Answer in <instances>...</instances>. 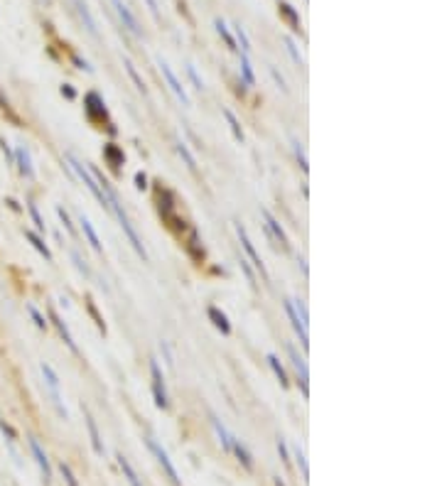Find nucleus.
Wrapping results in <instances>:
<instances>
[{"instance_id":"nucleus-17","label":"nucleus","mask_w":442,"mask_h":486,"mask_svg":"<svg viewBox=\"0 0 442 486\" xmlns=\"http://www.w3.org/2000/svg\"><path fill=\"white\" fill-rule=\"evenodd\" d=\"M209 319L214 322V327L219 329L221 334H229V332H231V324H229L226 315H224V312H219L216 307H209Z\"/></svg>"},{"instance_id":"nucleus-8","label":"nucleus","mask_w":442,"mask_h":486,"mask_svg":"<svg viewBox=\"0 0 442 486\" xmlns=\"http://www.w3.org/2000/svg\"><path fill=\"white\" fill-rule=\"evenodd\" d=\"M111 3H113V8H116V13H118V18L123 20V25L128 27V30H130V32H133V35H135V37H140L143 32H140V27H138V20L133 18V13H130V10H128V5H126L123 0H111Z\"/></svg>"},{"instance_id":"nucleus-6","label":"nucleus","mask_w":442,"mask_h":486,"mask_svg":"<svg viewBox=\"0 0 442 486\" xmlns=\"http://www.w3.org/2000/svg\"><path fill=\"white\" fill-rule=\"evenodd\" d=\"M285 312H288V317H290V322H293V329L300 334V341H302V346L307 349L310 346V337H307V324L302 322V317L297 315V310H295V305H293V299H285Z\"/></svg>"},{"instance_id":"nucleus-28","label":"nucleus","mask_w":442,"mask_h":486,"mask_svg":"<svg viewBox=\"0 0 442 486\" xmlns=\"http://www.w3.org/2000/svg\"><path fill=\"white\" fill-rule=\"evenodd\" d=\"M216 30H219V35L224 37V42H226V47L229 49H236V42H234V37L229 35V30H226V25H224V20H216Z\"/></svg>"},{"instance_id":"nucleus-5","label":"nucleus","mask_w":442,"mask_h":486,"mask_svg":"<svg viewBox=\"0 0 442 486\" xmlns=\"http://www.w3.org/2000/svg\"><path fill=\"white\" fill-rule=\"evenodd\" d=\"M39 369H42V376H44V381H47V386H49V391H52V400H54L57 410H59V415L67 420V410L62 408V395H59V378H57V374L52 371L49 363H42Z\"/></svg>"},{"instance_id":"nucleus-9","label":"nucleus","mask_w":442,"mask_h":486,"mask_svg":"<svg viewBox=\"0 0 442 486\" xmlns=\"http://www.w3.org/2000/svg\"><path fill=\"white\" fill-rule=\"evenodd\" d=\"M260 214H263V219H265V228L270 231V236H273V238H275V241L280 243L283 248H288L290 243H288V236H285V231H283V226L278 224V219H275V216H273V214H270V211H268V209H263Z\"/></svg>"},{"instance_id":"nucleus-1","label":"nucleus","mask_w":442,"mask_h":486,"mask_svg":"<svg viewBox=\"0 0 442 486\" xmlns=\"http://www.w3.org/2000/svg\"><path fill=\"white\" fill-rule=\"evenodd\" d=\"M67 162H69V167H72L74 172H76V177H79V179H81V182H84L86 187L91 189V194L96 197V199H98V204L106 206V209H111V206H108V199H106V194L101 192V187H98V182L93 179L91 172H89V169H84V165H81V162H79V160H76L74 155H67Z\"/></svg>"},{"instance_id":"nucleus-30","label":"nucleus","mask_w":442,"mask_h":486,"mask_svg":"<svg viewBox=\"0 0 442 486\" xmlns=\"http://www.w3.org/2000/svg\"><path fill=\"white\" fill-rule=\"evenodd\" d=\"M126 69H128L130 79H133V81H135V86H138V91H143V94H145V84H143V79H140V76H138V72H135V67H133V64H130L128 59H126Z\"/></svg>"},{"instance_id":"nucleus-7","label":"nucleus","mask_w":442,"mask_h":486,"mask_svg":"<svg viewBox=\"0 0 442 486\" xmlns=\"http://www.w3.org/2000/svg\"><path fill=\"white\" fill-rule=\"evenodd\" d=\"M160 69H162V74H165V79H167V84H170V89H172V94L177 96L180 101H182L184 106H189V96H187V91H184V86L180 84V79L175 76V72L170 69V64L167 62H162L160 59Z\"/></svg>"},{"instance_id":"nucleus-27","label":"nucleus","mask_w":442,"mask_h":486,"mask_svg":"<svg viewBox=\"0 0 442 486\" xmlns=\"http://www.w3.org/2000/svg\"><path fill=\"white\" fill-rule=\"evenodd\" d=\"M295 459H297V464L302 469V476H305V481H307V479H310V469H307V459H305V452H302L300 445L295 447Z\"/></svg>"},{"instance_id":"nucleus-35","label":"nucleus","mask_w":442,"mask_h":486,"mask_svg":"<svg viewBox=\"0 0 442 486\" xmlns=\"http://www.w3.org/2000/svg\"><path fill=\"white\" fill-rule=\"evenodd\" d=\"M72 258H74V263H76V268H79L84 275H89V265H86V261H81L79 251H72Z\"/></svg>"},{"instance_id":"nucleus-16","label":"nucleus","mask_w":442,"mask_h":486,"mask_svg":"<svg viewBox=\"0 0 442 486\" xmlns=\"http://www.w3.org/2000/svg\"><path fill=\"white\" fill-rule=\"evenodd\" d=\"M49 317H52V322H54V327H57V329H59V334H62V339H64V344H67V346L72 349L74 354H76V344H74V337H72V334H69V329H67V324H64V322L59 319V315H57V312H49Z\"/></svg>"},{"instance_id":"nucleus-37","label":"nucleus","mask_w":442,"mask_h":486,"mask_svg":"<svg viewBox=\"0 0 442 486\" xmlns=\"http://www.w3.org/2000/svg\"><path fill=\"white\" fill-rule=\"evenodd\" d=\"M30 315H32V319H35V324L39 327V329H47V322H44V317L37 312V307H32V305H30Z\"/></svg>"},{"instance_id":"nucleus-31","label":"nucleus","mask_w":442,"mask_h":486,"mask_svg":"<svg viewBox=\"0 0 442 486\" xmlns=\"http://www.w3.org/2000/svg\"><path fill=\"white\" fill-rule=\"evenodd\" d=\"M241 270L246 273V278H248V282H251V287H258V282H256V275H253V268H251V263L246 261L243 256H241Z\"/></svg>"},{"instance_id":"nucleus-24","label":"nucleus","mask_w":442,"mask_h":486,"mask_svg":"<svg viewBox=\"0 0 442 486\" xmlns=\"http://www.w3.org/2000/svg\"><path fill=\"white\" fill-rule=\"evenodd\" d=\"M25 236H27V238H30V243H32V246H35L37 251H39V253H42V256H44V258H47V261H52V253H49V248H47V246H44V243H42V238H37L35 233H30V231H27V233H25Z\"/></svg>"},{"instance_id":"nucleus-10","label":"nucleus","mask_w":442,"mask_h":486,"mask_svg":"<svg viewBox=\"0 0 442 486\" xmlns=\"http://www.w3.org/2000/svg\"><path fill=\"white\" fill-rule=\"evenodd\" d=\"M288 354H290L295 369H297V374H300V386H302V393L307 395V363H305V358L297 354V351H295V346H290V344H288Z\"/></svg>"},{"instance_id":"nucleus-23","label":"nucleus","mask_w":442,"mask_h":486,"mask_svg":"<svg viewBox=\"0 0 442 486\" xmlns=\"http://www.w3.org/2000/svg\"><path fill=\"white\" fill-rule=\"evenodd\" d=\"M118 464H121V469H123V474L128 476L130 486H140V481H138V476H135V471H133V467H130V462L126 459V457H118Z\"/></svg>"},{"instance_id":"nucleus-39","label":"nucleus","mask_w":442,"mask_h":486,"mask_svg":"<svg viewBox=\"0 0 442 486\" xmlns=\"http://www.w3.org/2000/svg\"><path fill=\"white\" fill-rule=\"evenodd\" d=\"M30 214H32V221H35V226L39 228V231H44V224H42V216H39V211H37V206L30 202Z\"/></svg>"},{"instance_id":"nucleus-33","label":"nucleus","mask_w":442,"mask_h":486,"mask_svg":"<svg viewBox=\"0 0 442 486\" xmlns=\"http://www.w3.org/2000/svg\"><path fill=\"white\" fill-rule=\"evenodd\" d=\"M59 469H62V476L67 479V484H69V486H79V484H76V479H74L72 469H69V464H64V462H62V464H59Z\"/></svg>"},{"instance_id":"nucleus-36","label":"nucleus","mask_w":442,"mask_h":486,"mask_svg":"<svg viewBox=\"0 0 442 486\" xmlns=\"http://www.w3.org/2000/svg\"><path fill=\"white\" fill-rule=\"evenodd\" d=\"M285 44H288V52L293 54V59H295V64H302V56H300V52H297V47H295V42L290 37L285 39Z\"/></svg>"},{"instance_id":"nucleus-43","label":"nucleus","mask_w":442,"mask_h":486,"mask_svg":"<svg viewBox=\"0 0 442 486\" xmlns=\"http://www.w3.org/2000/svg\"><path fill=\"white\" fill-rule=\"evenodd\" d=\"M270 74H273V79H275V81H278V86H280L283 91H288V86H285V79H283V76L278 74V69H275V67H270Z\"/></svg>"},{"instance_id":"nucleus-2","label":"nucleus","mask_w":442,"mask_h":486,"mask_svg":"<svg viewBox=\"0 0 442 486\" xmlns=\"http://www.w3.org/2000/svg\"><path fill=\"white\" fill-rule=\"evenodd\" d=\"M150 376H152V395H155V405L167 408V391H165V378L160 371V363L152 358L150 361Z\"/></svg>"},{"instance_id":"nucleus-42","label":"nucleus","mask_w":442,"mask_h":486,"mask_svg":"<svg viewBox=\"0 0 442 486\" xmlns=\"http://www.w3.org/2000/svg\"><path fill=\"white\" fill-rule=\"evenodd\" d=\"M57 214H59V219L64 221V226H67V231H72V233H74V226H72V221H69V214H67V211H64L62 206H57Z\"/></svg>"},{"instance_id":"nucleus-11","label":"nucleus","mask_w":442,"mask_h":486,"mask_svg":"<svg viewBox=\"0 0 442 486\" xmlns=\"http://www.w3.org/2000/svg\"><path fill=\"white\" fill-rule=\"evenodd\" d=\"M231 452L239 457L241 464H243L246 469H253V454H251V452L246 449V445H243L241 440H236L234 435H231Z\"/></svg>"},{"instance_id":"nucleus-13","label":"nucleus","mask_w":442,"mask_h":486,"mask_svg":"<svg viewBox=\"0 0 442 486\" xmlns=\"http://www.w3.org/2000/svg\"><path fill=\"white\" fill-rule=\"evenodd\" d=\"M86 415V428H89V435H91V445H93V449H96V454H101L103 457V445H101V435H98V428H96V422H93V417H91V412L86 410L84 412Z\"/></svg>"},{"instance_id":"nucleus-29","label":"nucleus","mask_w":442,"mask_h":486,"mask_svg":"<svg viewBox=\"0 0 442 486\" xmlns=\"http://www.w3.org/2000/svg\"><path fill=\"white\" fill-rule=\"evenodd\" d=\"M280 10H283V15H285V18L290 20V25H293V30H300V18H297V15H295L293 5H283V8H280Z\"/></svg>"},{"instance_id":"nucleus-38","label":"nucleus","mask_w":442,"mask_h":486,"mask_svg":"<svg viewBox=\"0 0 442 486\" xmlns=\"http://www.w3.org/2000/svg\"><path fill=\"white\" fill-rule=\"evenodd\" d=\"M106 155H108L111 160L116 162V167H118V165H123V155H118V150L113 148V145H108V148H106Z\"/></svg>"},{"instance_id":"nucleus-25","label":"nucleus","mask_w":442,"mask_h":486,"mask_svg":"<svg viewBox=\"0 0 442 486\" xmlns=\"http://www.w3.org/2000/svg\"><path fill=\"white\" fill-rule=\"evenodd\" d=\"M241 74H243V79H246V84H248V86H253V84H256V76H253V72H251V64H248V56H246V54L241 56Z\"/></svg>"},{"instance_id":"nucleus-41","label":"nucleus","mask_w":442,"mask_h":486,"mask_svg":"<svg viewBox=\"0 0 442 486\" xmlns=\"http://www.w3.org/2000/svg\"><path fill=\"white\" fill-rule=\"evenodd\" d=\"M187 72H189V76H192V81H194V86H197V89L202 91V89H204V84H202V79H199V74H197V69H194V67L189 64V67H187Z\"/></svg>"},{"instance_id":"nucleus-3","label":"nucleus","mask_w":442,"mask_h":486,"mask_svg":"<svg viewBox=\"0 0 442 486\" xmlns=\"http://www.w3.org/2000/svg\"><path fill=\"white\" fill-rule=\"evenodd\" d=\"M145 442H147V447H150V452H152V454L157 457V462L162 464V469H165V471H167V476L172 479V484H175V486H180V484H182V481H180V474H177V469L172 467V462H170V457H167V452H165V449L160 447V445H157V442H155L152 437H147Z\"/></svg>"},{"instance_id":"nucleus-45","label":"nucleus","mask_w":442,"mask_h":486,"mask_svg":"<svg viewBox=\"0 0 442 486\" xmlns=\"http://www.w3.org/2000/svg\"><path fill=\"white\" fill-rule=\"evenodd\" d=\"M147 5H150V10H152V15H157V3H155V0H147Z\"/></svg>"},{"instance_id":"nucleus-32","label":"nucleus","mask_w":442,"mask_h":486,"mask_svg":"<svg viewBox=\"0 0 442 486\" xmlns=\"http://www.w3.org/2000/svg\"><path fill=\"white\" fill-rule=\"evenodd\" d=\"M236 37H239V44H241V49H243V54L248 56L251 54V44H248V37H246L243 27H236Z\"/></svg>"},{"instance_id":"nucleus-18","label":"nucleus","mask_w":442,"mask_h":486,"mask_svg":"<svg viewBox=\"0 0 442 486\" xmlns=\"http://www.w3.org/2000/svg\"><path fill=\"white\" fill-rule=\"evenodd\" d=\"M74 3H76V10H79V15H81V20H84L86 30H89L93 37H96V35H98V32H96V22H93L91 13H89V8H86V3H84V0H74Z\"/></svg>"},{"instance_id":"nucleus-26","label":"nucleus","mask_w":442,"mask_h":486,"mask_svg":"<svg viewBox=\"0 0 442 486\" xmlns=\"http://www.w3.org/2000/svg\"><path fill=\"white\" fill-rule=\"evenodd\" d=\"M86 103H89V111H98L101 115H106V108H103V101L98 94H89L86 96Z\"/></svg>"},{"instance_id":"nucleus-22","label":"nucleus","mask_w":442,"mask_h":486,"mask_svg":"<svg viewBox=\"0 0 442 486\" xmlns=\"http://www.w3.org/2000/svg\"><path fill=\"white\" fill-rule=\"evenodd\" d=\"M224 118L229 120V126H231V133H234V138H236V140L241 143V140H243V131H241V126H239V120H236V115H234V113L226 108V111H224Z\"/></svg>"},{"instance_id":"nucleus-44","label":"nucleus","mask_w":442,"mask_h":486,"mask_svg":"<svg viewBox=\"0 0 442 486\" xmlns=\"http://www.w3.org/2000/svg\"><path fill=\"white\" fill-rule=\"evenodd\" d=\"M135 182H138V189H145V182H147L145 174H143V172H138V174H135Z\"/></svg>"},{"instance_id":"nucleus-15","label":"nucleus","mask_w":442,"mask_h":486,"mask_svg":"<svg viewBox=\"0 0 442 486\" xmlns=\"http://www.w3.org/2000/svg\"><path fill=\"white\" fill-rule=\"evenodd\" d=\"M79 224H81V228H84V236L89 238V243H91V248H93V251H98V253H101L103 248H101V241H98V236H96V231H93L91 221H89V219H86V216L81 214V219H79Z\"/></svg>"},{"instance_id":"nucleus-12","label":"nucleus","mask_w":442,"mask_h":486,"mask_svg":"<svg viewBox=\"0 0 442 486\" xmlns=\"http://www.w3.org/2000/svg\"><path fill=\"white\" fill-rule=\"evenodd\" d=\"M30 447H32V454H35V459H37V464H39V469H42V474H44V479H52V469H49V459H47V454L42 452V447H39V442H37V440H30Z\"/></svg>"},{"instance_id":"nucleus-34","label":"nucleus","mask_w":442,"mask_h":486,"mask_svg":"<svg viewBox=\"0 0 442 486\" xmlns=\"http://www.w3.org/2000/svg\"><path fill=\"white\" fill-rule=\"evenodd\" d=\"M293 145H295V155H297V160H300V167L307 172V157H305V152H302V148H300V143L293 140Z\"/></svg>"},{"instance_id":"nucleus-19","label":"nucleus","mask_w":442,"mask_h":486,"mask_svg":"<svg viewBox=\"0 0 442 486\" xmlns=\"http://www.w3.org/2000/svg\"><path fill=\"white\" fill-rule=\"evenodd\" d=\"M211 425H214V430H216V435H219L224 449H231V435H229V430L221 425V420L216 417V415H211Z\"/></svg>"},{"instance_id":"nucleus-4","label":"nucleus","mask_w":442,"mask_h":486,"mask_svg":"<svg viewBox=\"0 0 442 486\" xmlns=\"http://www.w3.org/2000/svg\"><path fill=\"white\" fill-rule=\"evenodd\" d=\"M236 236H239V241L241 246H243V251L248 253V258L253 261V265H256L258 270H260V275L268 280V270H265V265H263V261H260V256L256 253V248H253V243H251V238H248V233H246V228L241 224H236Z\"/></svg>"},{"instance_id":"nucleus-20","label":"nucleus","mask_w":442,"mask_h":486,"mask_svg":"<svg viewBox=\"0 0 442 486\" xmlns=\"http://www.w3.org/2000/svg\"><path fill=\"white\" fill-rule=\"evenodd\" d=\"M175 148H177V152H180V157H182L184 162H187V167H189V169H197V160H194V155L189 152V148L184 145L182 140H177V143H175Z\"/></svg>"},{"instance_id":"nucleus-14","label":"nucleus","mask_w":442,"mask_h":486,"mask_svg":"<svg viewBox=\"0 0 442 486\" xmlns=\"http://www.w3.org/2000/svg\"><path fill=\"white\" fill-rule=\"evenodd\" d=\"M15 162H18L20 172H22L25 177H32V174H35L32 162H30V152H27L25 148H18V152H15Z\"/></svg>"},{"instance_id":"nucleus-40","label":"nucleus","mask_w":442,"mask_h":486,"mask_svg":"<svg viewBox=\"0 0 442 486\" xmlns=\"http://www.w3.org/2000/svg\"><path fill=\"white\" fill-rule=\"evenodd\" d=\"M278 452H280V459L288 464V462H290V457H288V447H285V440H283V437H278Z\"/></svg>"},{"instance_id":"nucleus-21","label":"nucleus","mask_w":442,"mask_h":486,"mask_svg":"<svg viewBox=\"0 0 442 486\" xmlns=\"http://www.w3.org/2000/svg\"><path fill=\"white\" fill-rule=\"evenodd\" d=\"M268 363H270V369L275 371L278 381H280L283 386H288V374H285V369L280 366V361H278V356H275V354H268Z\"/></svg>"}]
</instances>
